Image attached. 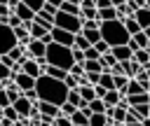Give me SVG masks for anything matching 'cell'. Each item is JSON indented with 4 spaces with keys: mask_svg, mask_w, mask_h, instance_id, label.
<instances>
[{
    "mask_svg": "<svg viewBox=\"0 0 150 126\" xmlns=\"http://www.w3.org/2000/svg\"><path fill=\"white\" fill-rule=\"evenodd\" d=\"M12 14H14L21 23H33V21H35V14L23 5V0H19V2H16V7L12 9Z\"/></svg>",
    "mask_w": 150,
    "mask_h": 126,
    "instance_id": "7",
    "label": "cell"
},
{
    "mask_svg": "<svg viewBox=\"0 0 150 126\" xmlns=\"http://www.w3.org/2000/svg\"><path fill=\"white\" fill-rule=\"evenodd\" d=\"M98 86H103L105 91H115V84H112V75H110V72H101Z\"/></svg>",
    "mask_w": 150,
    "mask_h": 126,
    "instance_id": "17",
    "label": "cell"
},
{
    "mask_svg": "<svg viewBox=\"0 0 150 126\" xmlns=\"http://www.w3.org/2000/svg\"><path fill=\"white\" fill-rule=\"evenodd\" d=\"M54 28H61L70 35H80L82 33V19L80 16H70V14H63V12H56L54 16Z\"/></svg>",
    "mask_w": 150,
    "mask_h": 126,
    "instance_id": "4",
    "label": "cell"
},
{
    "mask_svg": "<svg viewBox=\"0 0 150 126\" xmlns=\"http://www.w3.org/2000/svg\"><path fill=\"white\" fill-rule=\"evenodd\" d=\"M66 103H70V105H73V107H77V110H82V107H84V103H82V98H80L77 89H75V91H68V98H66Z\"/></svg>",
    "mask_w": 150,
    "mask_h": 126,
    "instance_id": "18",
    "label": "cell"
},
{
    "mask_svg": "<svg viewBox=\"0 0 150 126\" xmlns=\"http://www.w3.org/2000/svg\"><path fill=\"white\" fill-rule=\"evenodd\" d=\"M42 12H45V14H49V16H56V12H59V2H49V0H45Z\"/></svg>",
    "mask_w": 150,
    "mask_h": 126,
    "instance_id": "28",
    "label": "cell"
},
{
    "mask_svg": "<svg viewBox=\"0 0 150 126\" xmlns=\"http://www.w3.org/2000/svg\"><path fill=\"white\" fill-rule=\"evenodd\" d=\"M98 33H101V40L112 49V47H124V44H129V40H131V35L124 30V23L122 21H103L101 26H98Z\"/></svg>",
    "mask_w": 150,
    "mask_h": 126,
    "instance_id": "2",
    "label": "cell"
},
{
    "mask_svg": "<svg viewBox=\"0 0 150 126\" xmlns=\"http://www.w3.org/2000/svg\"><path fill=\"white\" fill-rule=\"evenodd\" d=\"M23 5H26L33 14H40L42 7H45V0H23Z\"/></svg>",
    "mask_w": 150,
    "mask_h": 126,
    "instance_id": "20",
    "label": "cell"
},
{
    "mask_svg": "<svg viewBox=\"0 0 150 126\" xmlns=\"http://www.w3.org/2000/svg\"><path fill=\"white\" fill-rule=\"evenodd\" d=\"M63 84H66V89H68V91H75V89L80 86V84H77V79H75V77H70V75H66Z\"/></svg>",
    "mask_w": 150,
    "mask_h": 126,
    "instance_id": "34",
    "label": "cell"
},
{
    "mask_svg": "<svg viewBox=\"0 0 150 126\" xmlns=\"http://www.w3.org/2000/svg\"><path fill=\"white\" fill-rule=\"evenodd\" d=\"M59 112H61V114H63V117H70V114H73V112H77V107H73V105H70V103H63V105H61V107H59Z\"/></svg>",
    "mask_w": 150,
    "mask_h": 126,
    "instance_id": "35",
    "label": "cell"
},
{
    "mask_svg": "<svg viewBox=\"0 0 150 126\" xmlns=\"http://www.w3.org/2000/svg\"><path fill=\"white\" fill-rule=\"evenodd\" d=\"M7 79H12V72H9V68H7V65H2V63H0V82H7Z\"/></svg>",
    "mask_w": 150,
    "mask_h": 126,
    "instance_id": "37",
    "label": "cell"
},
{
    "mask_svg": "<svg viewBox=\"0 0 150 126\" xmlns=\"http://www.w3.org/2000/svg\"><path fill=\"white\" fill-rule=\"evenodd\" d=\"M122 23H124V30H127L129 35H136V33H141V28H138V23H136V21H134L131 16H127V19L122 21Z\"/></svg>",
    "mask_w": 150,
    "mask_h": 126,
    "instance_id": "22",
    "label": "cell"
},
{
    "mask_svg": "<svg viewBox=\"0 0 150 126\" xmlns=\"http://www.w3.org/2000/svg\"><path fill=\"white\" fill-rule=\"evenodd\" d=\"M136 23H138V28L141 30H145V28H150V9H145V7H141L134 16H131Z\"/></svg>",
    "mask_w": 150,
    "mask_h": 126,
    "instance_id": "13",
    "label": "cell"
},
{
    "mask_svg": "<svg viewBox=\"0 0 150 126\" xmlns=\"http://www.w3.org/2000/svg\"><path fill=\"white\" fill-rule=\"evenodd\" d=\"M54 126H73V121H70V117L59 114V117H54Z\"/></svg>",
    "mask_w": 150,
    "mask_h": 126,
    "instance_id": "36",
    "label": "cell"
},
{
    "mask_svg": "<svg viewBox=\"0 0 150 126\" xmlns=\"http://www.w3.org/2000/svg\"><path fill=\"white\" fill-rule=\"evenodd\" d=\"M12 82L16 84V89H19V91H30V89H35V79H33V77H28V75H23V72L14 75V77H12Z\"/></svg>",
    "mask_w": 150,
    "mask_h": 126,
    "instance_id": "11",
    "label": "cell"
},
{
    "mask_svg": "<svg viewBox=\"0 0 150 126\" xmlns=\"http://www.w3.org/2000/svg\"><path fill=\"white\" fill-rule=\"evenodd\" d=\"M138 93H143L141 84H138L136 79H129V84H127V96H138Z\"/></svg>",
    "mask_w": 150,
    "mask_h": 126,
    "instance_id": "25",
    "label": "cell"
},
{
    "mask_svg": "<svg viewBox=\"0 0 150 126\" xmlns=\"http://www.w3.org/2000/svg\"><path fill=\"white\" fill-rule=\"evenodd\" d=\"M2 117H5V119H9V121H19V114L14 112V107H12V105L2 107Z\"/></svg>",
    "mask_w": 150,
    "mask_h": 126,
    "instance_id": "29",
    "label": "cell"
},
{
    "mask_svg": "<svg viewBox=\"0 0 150 126\" xmlns=\"http://www.w3.org/2000/svg\"><path fill=\"white\" fill-rule=\"evenodd\" d=\"M145 75H148V82H150V68H148V70H145Z\"/></svg>",
    "mask_w": 150,
    "mask_h": 126,
    "instance_id": "45",
    "label": "cell"
},
{
    "mask_svg": "<svg viewBox=\"0 0 150 126\" xmlns=\"http://www.w3.org/2000/svg\"><path fill=\"white\" fill-rule=\"evenodd\" d=\"M82 37H84V40L94 47V44L101 40V33H98V30H82Z\"/></svg>",
    "mask_w": 150,
    "mask_h": 126,
    "instance_id": "24",
    "label": "cell"
},
{
    "mask_svg": "<svg viewBox=\"0 0 150 126\" xmlns=\"http://www.w3.org/2000/svg\"><path fill=\"white\" fill-rule=\"evenodd\" d=\"M0 89H2V82H0Z\"/></svg>",
    "mask_w": 150,
    "mask_h": 126,
    "instance_id": "46",
    "label": "cell"
},
{
    "mask_svg": "<svg viewBox=\"0 0 150 126\" xmlns=\"http://www.w3.org/2000/svg\"><path fill=\"white\" fill-rule=\"evenodd\" d=\"M87 107H89L91 114H105V105H103V100H98V98H94Z\"/></svg>",
    "mask_w": 150,
    "mask_h": 126,
    "instance_id": "19",
    "label": "cell"
},
{
    "mask_svg": "<svg viewBox=\"0 0 150 126\" xmlns=\"http://www.w3.org/2000/svg\"><path fill=\"white\" fill-rule=\"evenodd\" d=\"M120 100H122V96H120L117 91H108V93L103 96V105H105V107H117Z\"/></svg>",
    "mask_w": 150,
    "mask_h": 126,
    "instance_id": "16",
    "label": "cell"
},
{
    "mask_svg": "<svg viewBox=\"0 0 150 126\" xmlns=\"http://www.w3.org/2000/svg\"><path fill=\"white\" fill-rule=\"evenodd\" d=\"M52 42L54 44H61V47H68V49H73V42H75V35H70V33H66V30H61V28H52Z\"/></svg>",
    "mask_w": 150,
    "mask_h": 126,
    "instance_id": "6",
    "label": "cell"
},
{
    "mask_svg": "<svg viewBox=\"0 0 150 126\" xmlns=\"http://www.w3.org/2000/svg\"><path fill=\"white\" fill-rule=\"evenodd\" d=\"M117 19V12L112 9V7H108V9H101L98 12V21L103 23V21H115Z\"/></svg>",
    "mask_w": 150,
    "mask_h": 126,
    "instance_id": "21",
    "label": "cell"
},
{
    "mask_svg": "<svg viewBox=\"0 0 150 126\" xmlns=\"http://www.w3.org/2000/svg\"><path fill=\"white\" fill-rule=\"evenodd\" d=\"M77 93H80V98H82V103L84 105H89L94 98H96V93H94V86H77Z\"/></svg>",
    "mask_w": 150,
    "mask_h": 126,
    "instance_id": "15",
    "label": "cell"
},
{
    "mask_svg": "<svg viewBox=\"0 0 150 126\" xmlns=\"http://www.w3.org/2000/svg\"><path fill=\"white\" fill-rule=\"evenodd\" d=\"M84 79H87L89 86H96L98 79H101V72H84Z\"/></svg>",
    "mask_w": 150,
    "mask_h": 126,
    "instance_id": "31",
    "label": "cell"
},
{
    "mask_svg": "<svg viewBox=\"0 0 150 126\" xmlns=\"http://www.w3.org/2000/svg\"><path fill=\"white\" fill-rule=\"evenodd\" d=\"M9 105V100H7V93H5V89H0V107H7Z\"/></svg>",
    "mask_w": 150,
    "mask_h": 126,
    "instance_id": "40",
    "label": "cell"
},
{
    "mask_svg": "<svg viewBox=\"0 0 150 126\" xmlns=\"http://www.w3.org/2000/svg\"><path fill=\"white\" fill-rule=\"evenodd\" d=\"M14 47H19V42L14 37V30L9 26H2L0 23V56H7Z\"/></svg>",
    "mask_w": 150,
    "mask_h": 126,
    "instance_id": "5",
    "label": "cell"
},
{
    "mask_svg": "<svg viewBox=\"0 0 150 126\" xmlns=\"http://www.w3.org/2000/svg\"><path fill=\"white\" fill-rule=\"evenodd\" d=\"M45 61H47V65H54V68L66 70V72L75 65V61H73V51H70L68 47H61V44H54V42L47 44Z\"/></svg>",
    "mask_w": 150,
    "mask_h": 126,
    "instance_id": "3",
    "label": "cell"
},
{
    "mask_svg": "<svg viewBox=\"0 0 150 126\" xmlns=\"http://www.w3.org/2000/svg\"><path fill=\"white\" fill-rule=\"evenodd\" d=\"M35 93H38V100L49 103V105H54V107H61V105L66 103V98H68L66 84L59 82V79H52V77H47V75H40V77L35 79Z\"/></svg>",
    "mask_w": 150,
    "mask_h": 126,
    "instance_id": "1",
    "label": "cell"
},
{
    "mask_svg": "<svg viewBox=\"0 0 150 126\" xmlns=\"http://www.w3.org/2000/svg\"><path fill=\"white\" fill-rule=\"evenodd\" d=\"M45 51H47V44H42L40 40H30L28 47H26V56L28 58H45Z\"/></svg>",
    "mask_w": 150,
    "mask_h": 126,
    "instance_id": "8",
    "label": "cell"
},
{
    "mask_svg": "<svg viewBox=\"0 0 150 126\" xmlns=\"http://www.w3.org/2000/svg\"><path fill=\"white\" fill-rule=\"evenodd\" d=\"M84 61H101V54H98L94 47H89V49L84 51Z\"/></svg>",
    "mask_w": 150,
    "mask_h": 126,
    "instance_id": "32",
    "label": "cell"
},
{
    "mask_svg": "<svg viewBox=\"0 0 150 126\" xmlns=\"http://www.w3.org/2000/svg\"><path fill=\"white\" fill-rule=\"evenodd\" d=\"M82 68H84V72H103L101 61H84V63H82Z\"/></svg>",
    "mask_w": 150,
    "mask_h": 126,
    "instance_id": "23",
    "label": "cell"
},
{
    "mask_svg": "<svg viewBox=\"0 0 150 126\" xmlns=\"http://www.w3.org/2000/svg\"><path fill=\"white\" fill-rule=\"evenodd\" d=\"M141 126H150V117H145V119H141Z\"/></svg>",
    "mask_w": 150,
    "mask_h": 126,
    "instance_id": "42",
    "label": "cell"
},
{
    "mask_svg": "<svg viewBox=\"0 0 150 126\" xmlns=\"http://www.w3.org/2000/svg\"><path fill=\"white\" fill-rule=\"evenodd\" d=\"M14 126H28V119H19V121H14Z\"/></svg>",
    "mask_w": 150,
    "mask_h": 126,
    "instance_id": "41",
    "label": "cell"
},
{
    "mask_svg": "<svg viewBox=\"0 0 150 126\" xmlns=\"http://www.w3.org/2000/svg\"><path fill=\"white\" fill-rule=\"evenodd\" d=\"M110 54H112V58L117 61V63H127V61H131L134 58V51L124 44V47H112L110 49Z\"/></svg>",
    "mask_w": 150,
    "mask_h": 126,
    "instance_id": "12",
    "label": "cell"
},
{
    "mask_svg": "<svg viewBox=\"0 0 150 126\" xmlns=\"http://www.w3.org/2000/svg\"><path fill=\"white\" fill-rule=\"evenodd\" d=\"M12 107H14V112L19 114V119H28V117H30V112H33L30 100H26L23 96H21L19 100H14V103H12Z\"/></svg>",
    "mask_w": 150,
    "mask_h": 126,
    "instance_id": "10",
    "label": "cell"
},
{
    "mask_svg": "<svg viewBox=\"0 0 150 126\" xmlns=\"http://www.w3.org/2000/svg\"><path fill=\"white\" fill-rule=\"evenodd\" d=\"M68 75H70V77H75V79H80V77L84 75V68H82V63H75V65L68 70Z\"/></svg>",
    "mask_w": 150,
    "mask_h": 126,
    "instance_id": "30",
    "label": "cell"
},
{
    "mask_svg": "<svg viewBox=\"0 0 150 126\" xmlns=\"http://www.w3.org/2000/svg\"><path fill=\"white\" fill-rule=\"evenodd\" d=\"M73 51V61L75 63H84V51H80V49H70Z\"/></svg>",
    "mask_w": 150,
    "mask_h": 126,
    "instance_id": "38",
    "label": "cell"
},
{
    "mask_svg": "<svg viewBox=\"0 0 150 126\" xmlns=\"http://www.w3.org/2000/svg\"><path fill=\"white\" fill-rule=\"evenodd\" d=\"M124 126H141V121H134V124H124Z\"/></svg>",
    "mask_w": 150,
    "mask_h": 126,
    "instance_id": "43",
    "label": "cell"
},
{
    "mask_svg": "<svg viewBox=\"0 0 150 126\" xmlns=\"http://www.w3.org/2000/svg\"><path fill=\"white\" fill-rule=\"evenodd\" d=\"M94 49H96V51H98L101 56H105V54H110V47H108V44H105L103 40H98V42L94 44Z\"/></svg>",
    "mask_w": 150,
    "mask_h": 126,
    "instance_id": "33",
    "label": "cell"
},
{
    "mask_svg": "<svg viewBox=\"0 0 150 126\" xmlns=\"http://www.w3.org/2000/svg\"><path fill=\"white\" fill-rule=\"evenodd\" d=\"M105 121H108V117H105V114H91V117L87 119V124H89V126H105Z\"/></svg>",
    "mask_w": 150,
    "mask_h": 126,
    "instance_id": "27",
    "label": "cell"
},
{
    "mask_svg": "<svg viewBox=\"0 0 150 126\" xmlns=\"http://www.w3.org/2000/svg\"><path fill=\"white\" fill-rule=\"evenodd\" d=\"M21 72H23V75H28V77H33V79H38V77L42 75L40 65H38L33 58H28V56H23V61H21Z\"/></svg>",
    "mask_w": 150,
    "mask_h": 126,
    "instance_id": "9",
    "label": "cell"
},
{
    "mask_svg": "<svg viewBox=\"0 0 150 126\" xmlns=\"http://www.w3.org/2000/svg\"><path fill=\"white\" fill-rule=\"evenodd\" d=\"M94 93H96V98H98V100H103V96H105L108 91H105L103 86H98V84H96V86H94Z\"/></svg>",
    "mask_w": 150,
    "mask_h": 126,
    "instance_id": "39",
    "label": "cell"
},
{
    "mask_svg": "<svg viewBox=\"0 0 150 126\" xmlns=\"http://www.w3.org/2000/svg\"><path fill=\"white\" fill-rule=\"evenodd\" d=\"M143 33H145V37H148V40H150V28H145V30H143Z\"/></svg>",
    "mask_w": 150,
    "mask_h": 126,
    "instance_id": "44",
    "label": "cell"
},
{
    "mask_svg": "<svg viewBox=\"0 0 150 126\" xmlns=\"http://www.w3.org/2000/svg\"><path fill=\"white\" fill-rule=\"evenodd\" d=\"M59 12H63V14H70V16H80V2L63 0V2H59Z\"/></svg>",
    "mask_w": 150,
    "mask_h": 126,
    "instance_id": "14",
    "label": "cell"
},
{
    "mask_svg": "<svg viewBox=\"0 0 150 126\" xmlns=\"http://www.w3.org/2000/svg\"><path fill=\"white\" fill-rule=\"evenodd\" d=\"M70 121H73V126H89V124H87V117H84L80 110L70 114Z\"/></svg>",
    "mask_w": 150,
    "mask_h": 126,
    "instance_id": "26",
    "label": "cell"
}]
</instances>
